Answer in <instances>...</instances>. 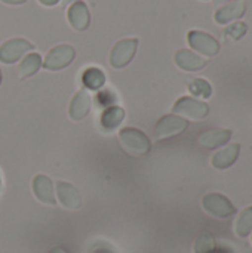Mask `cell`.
<instances>
[{
  "label": "cell",
  "mask_w": 252,
  "mask_h": 253,
  "mask_svg": "<svg viewBox=\"0 0 252 253\" xmlns=\"http://www.w3.org/2000/svg\"><path fill=\"white\" fill-rule=\"evenodd\" d=\"M119 141L122 147L132 156H144L150 151L151 144L146 133L135 127H123L119 132Z\"/></svg>",
  "instance_id": "1"
},
{
  "label": "cell",
  "mask_w": 252,
  "mask_h": 253,
  "mask_svg": "<svg viewBox=\"0 0 252 253\" xmlns=\"http://www.w3.org/2000/svg\"><path fill=\"white\" fill-rule=\"evenodd\" d=\"M172 111L175 114H180L192 120H203L209 113V107L202 101H198L190 96H184L175 102V105L172 107Z\"/></svg>",
  "instance_id": "2"
},
{
  "label": "cell",
  "mask_w": 252,
  "mask_h": 253,
  "mask_svg": "<svg viewBox=\"0 0 252 253\" xmlns=\"http://www.w3.org/2000/svg\"><path fill=\"white\" fill-rule=\"evenodd\" d=\"M202 206L209 215L215 218H229L236 213V208L230 203V200L218 193L206 194L202 200Z\"/></svg>",
  "instance_id": "3"
},
{
  "label": "cell",
  "mask_w": 252,
  "mask_h": 253,
  "mask_svg": "<svg viewBox=\"0 0 252 253\" xmlns=\"http://www.w3.org/2000/svg\"><path fill=\"white\" fill-rule=\"evenodd\" d=\"M187 126H189L187 120L183 119L181 116H174V114L163 116L156 125V130H154L156 139H165L180 135L187 129Z\"/></svg>",
  "instance_id": "4"
},
{
  "label": "cell",
  "mask_w": 252,
  "mask_h": 253,
  "mask_svg": "<svg viewBox=\"0 0 252 253\" xmlns=\"http://www.w3.org/2000/svg\"><path fill=\"white\" fill-rule=\"evenodd\" d=\"M137 46H138V39H125L117 42L110 53V64L114 68L128 65L135 55Z\"/></svg>",
  "instance_id": "5"
},
{
  "label": "cell",
  "mask_w": 252,
  "mask_h": 253,
  "mask_svg": "<svg viewBox=\"0 0 252 253\" xmlns=\"http://www.w3.org/2000/svg\"><path fill=\"white\" fill-rule=\"evenodd\" d=\"M33 44L24 39H10L0 46V61L4 64L16 62L27 50H31Z\"/></svg>",
  "instance_id": "6"
},
{
  "label": "cell",
  "mask_w": 252,
  "mask_h": 253,
  "mask_svg": "<svg viewBox=\"0 0 252 253\" xmlns=\"http://www.w3.org/2000/svg\"><path fill=\"white\" fill-rule=\"evenodd\" d=\"M73 59H74V49L68 44H59L55 46L52 50H49L43 65L48 70H61L67 67Z\"/></svg>",
  "instance_id": "7"
},
{
  "label": "cell",
  "mask_w": 252,
  "mask_h": 253,
  "mask_svg": "<svg viewBox=\"0 0 252 253\" xmlns=\"http://www.w3.org/2000/svg\"><path fill=\"white\" fill-rule=\"evenodd\" d=\"M56 194L61 205L67 209H79L82 206V197L76 187L68 182H56Z\"/></svg>",
  "instance_id": "8"
},
{
  "label": "cell",
  "mask_w": 252,
  "mask_h": 253,
  "mask_svg": "<svg viewBox=\"0 0 252 253\" xmlns=\"http://www.w3.org/2000/svg\"><path fill=\"white\" fill-rule=\"evenodd\" d=\"M189 43L196 50L205 53V55H215L220 49L218 42L211 37L209 34L201 33V31H190L189 33Z\"/></svg>",
  "instance_id": "9"
},
{
  "label": "cell",
  "mask_w": 252,
  "mask_h": 253,
  "mask_svg": "<svg viewBox=\"0 0 252 253\" xmlns=\"http://www.w3.org/2000/svg\"><path fill=\"white\" fill-rule=\"evenodd\" d=\"M91 110V96L86 89H80L70 102L68 114L73 120H82Z\"/></svg>",
  "instance_id": "10"
},
{
  "label": "cell",
  "mask_w": 252,
  "mask_h": 253,
  "mask_svg": "<svg viewBox=\"0 0 252 253\" xmlns=\"http://www.w3.org/2000/svg\"><path fill=\"white\" fill-rule=\"evenodd\" d=\"M232 138V130L229 129H211L199 136V144L205 148H218L227 144Z\"/></svg>",
  "instance_id": "11"
},
{
  "label": "cell",
  "mask_w": 252,
  "mask_h": 253,
  "mask_svg": "<svg viewBox=\"0 0 252 253\" xmlns=\"http://www.w3.org/2000/svg\"><path fill=\"white\" fill-rule=\"evenodd\" d=\"M33 193L34 196L46 203V205H55V196H53V188H52V181L45 176V175H36L33 179Z\"/></svg>",
  "instance_id": "12"
},
{
  "label": "cell",
  "mask_w": 252,
  "mask_h": 253,
  "mask_svg": "<svg viewBox=\"0 0 252 253\" xmlns=\"http://www.w3.org/2000/svg\"><path fill=\"white\" fill-rule=\"evenodd\" d=\"M241 145L239 144H230L224 147L223 150L217 151L212 157V166L217 169H227L230 168L239 157Z\"/></svg>",
  "instance_id": "13"
},
{
  "label": "cell",
  "mask_w": 252,
  "mask_h": 253,
  "mask_svg": "<svg viewBox=\"0 0 252 253\" xmlns=\"http://www.w3.org/2000/svg\"><path fill=\"white\" fill-rule=\"evenodd\" d=\"M68 21L71 27H74L76 30H86L89 25V12L86 4L82 1L73 3L68 9Z\"/></svg>",
  "instance_id": "14"
},
{
  "label": "cell",
  "mask_w": 252,
  "mask_h": 253,
  "mask_svg": "<svg viewBox=\"0 0 252 253\" xmlns=\"http://www.w3.org/2000/svg\"><path fill=\"white\" fill-rule=\"evenodd\" d=\"M175 62L178 67H181L183 70L187 71H195V70H201L206 65V61L202 59L201 56H198L196 53L190 52V50H180L175 55Z\"/></svg>",
  "instance_id": "15"
},
{
  "label": "cell",
  "mask_w": 252,
  "mask_h": 253,
  "mask_svg": "<svg viewBox=\"0 0 252 253\" xmlns=\"http://www.w3.org/2000/svg\"><path fill=\"white\" fill-rule=\"evenodd\" d=\"M125 119V110L120 108V107H108L102 116H101V126L111 132L114 129H117L120 126V123L123 122Z\"/></svg>",
  "instance_id": "16"
},
{
  "label": "cell",
  "mask_w": 252,
  "mask_h": 253,
  "mask_svg": "<svg viewBox=\"0 0 252 253\" xmlns=\"http://www.w3.org/2000/svg\"><path fill=\"white\" fill-rule=\"evenodd\" d=\"M245 12V4H244V0H239L238 3H233V4H229L226 7H221L217 13H215V19L217 22L220 24H226L235 18H239L242 16V13Z\"/></svg>",
  "instance_id": "17"
},
{
  "label": "cell",
  "mask_w": 252,
  "mask_h": 253,
  "mask_svg": "<svg viewBox=\"0 0 252 253\" xmlns=\"http://www.w3.org/2000/svg\"><path fill=\"white\" fill-rule=\"evenodd\" d=\"M42 65V58L39 53H28L22 62L19 64V68H18V73H19V79H25V77H30L33 76L34 73L39 71Z\"/></svg>",
  "instance_id": "18"
},
{
  "label": "cell",
  "mask_w": 252,
  "mask_h": 253,
  "mask_svg": "<svg viewBox=\"0 0 252 253\" xmlns=\"http://www.w3.org/2000/svg\"><path fill=\"white\" fill-rule=\"evenodd\" d=\"M82 82H83V84H85L88 89L98 90L100 87L104 86V83H105V76H104V73H102L100 68L91 67V68L85 70V73H83V76H82Z\"/></svg>",
  "instance_id": "19"
},
{
  "label": "cell",
  "mask_w": 252,
  "mask_h": 253,
  "mask_svg": "<svg viewBox=\"0 0 252 253\" xmlns=\"http://www.w3.org/2000/svg\"><path fill=\"white\" fill-rule=\"evenodd\" d=\"M235 231L239 237H247L252 233V206L244 209L235 224Z\"/></svg>",
  "instance_id": "20"
},
{
  "label": "cell",
  "mask_w": 252,
  "mask_h": 253,
  "mask_svg": "<svg viewBox=\"0 0 252 253\" xmlns=\"http://www.w3.org/2000/svg\"><path fill=\"white\" fill-rule=\"evenodd\" d=\"M195 253H217L215 240L209 233H202L196 243H195Z\"/></svg>",
  "instance_id": "21"
},
{
  "label": "cell",
  "mask_w": 252,
  "mask_h": 253,
  "mask_svg": "<svg viewBox=\"0 0 252 253\" xmlns=\"http://www.w3.org/2000/svg\"><path fill=\"white\" fill-rule=\"evenodd\" d=\"M189 90H190L192 95L202 96V98H209L211 93H212V89H211L209 83L205 82V80H202V79L192 80V83L189 84Z\"/></svg>",
  "instance_id": "22"
},
{
  "label": "cell",
  "mask_w": 252,
  "mask_h": 253,
  "mask_svg": "<svg viewBox=\"0 0 252 253\" xmlns=\"http://www.w3.org/2000/svg\"><path fill=\"white\" fill-rule=\"evenodd\" d=\"M245 33H247V25H245V24H242V22L233 24L232 27H229V28L226 30V34H227V36H230V37H232V39H235V40L241 39Z\"/></svg>",
  "instance_id": "23"
},
{
  "label": "cell",
  "mask_w": 252,
  "mask_h": 253,
  "mask_svg": "<svg viewBox=\"0 0 252 253\" xmlns=\"http://www.w3.org/2000/svg\"><path fill=\"white\" fill-rule=\"evenodd\" d=\"M42 4H45V6H53V4H56L59 0H39Z\"/></svg>",
  "instance_id": "24"
},
{
  "label": "cell",
  "mask_w": 252,
  "mask_h": 253,
  "mask_svg": "<svg viewBox=\"0 0 252 253\" xmlns=\"http://www.w3.org/2000/svg\"><path fill=\"white\" fill-rule=\"evenodd\" d=\"M6 3H10V4H19V3H24L25 0H3Z\"/></svg>",
  "instance_id": "25"
},
{
  "label": "cell",
  "mask_w": 252,
  "mask_h": 253,
  "mask_svg": "<svg viewBox=\"0 0 252 253\" xmlns=\"http://www.w3.org/2000/svg\"><path fill=\"white\" fill-rule=\"evenodd\" d=\"M52 253H65L64 251H61V249H55V251H52Z\"/></svg>",
  "instance_id": "26"
},
{
  "label": "cell",
  "mask_w": 252,
  "mask_h": 253,
  "mask_svg": "<svg viewBox=\"0 0 252 253\" xmlns=\"http://www.w3.org/2000/svg\"><path fill=\"white\" fill-rule=\"evenodd\" d=\"M71 1H74V0H64V3H71Z\"/></svg>",
  "instance_id": "27"
},
{
  "label": "cell",
  "mask_w": 252,
  "mask_h": 253,
  "mask_svg": "<svg viewBox=\"0 0 252 253\" xmlns=\"http://www.w3.org/2000/svg\"><path fill=\"white\" fill-rule=\"evenodd\" d=\"M0 191H1V179H0Z\"/></svg>",
  "instance_id": "28"
},
{
  "label": "cell",
  "mask_w": 252,
  "mask_h": 253,
  "mask_svg": "<svg viewBox=\"0 0 252 253\" xmlns=\"http://www.w3.org/2000/svg\"><path fill=\"white\" fill-rule=\"evenodd\" d=\"M217 1H227V0H217Z\"/></svg>",
  "instance_id": "29"
},
{
  "label": "cell",
  "mask_w": 252,
  "mask_h": 253,
  "mask_svg": "<svg viewBox=\"0 0 252 253\" xmlns=\"http://www.w3.org/2000/svg\"><path fill=\"white\" fill-rule=\"evenodd\" d=\"M0 80H1V73H0Z\"/></svg>",
  "instance_id": "30"
}]
</instances>
